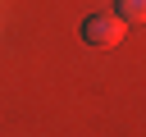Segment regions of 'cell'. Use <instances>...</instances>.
Returning <instances> with one entry per match:
<instances>
[{
	"label": "cell",
	"instance_id": "6da1fadb",
	"mask_svg": "<svg viewBox=\"0 0 146 137\" xmlns=\"http://www.w3.org/2000/svg\"><path fill=\"white\" fill-rule=\"evenodd\" d=\"M123 37H128V23H123L114 9H110V14H87V18H82V41H87V46H100V50H105V46H119Z\"/></svg>",
	"mask_w": 146,
	"mask_h": 137
},
{
	"label": "cell",
	"instance_id": "7a4b0ae2",
	"mask_svg": "<svg viewBox=\"0 0 146 137\" xmlns=\"http://www.w3.org/2000/svg\"><path fill=\"white\" fill-rule=\"evenodd\" d=\"M114 14L123 23H146V0H114Z\"/></svg>",
	"mask_w": 146,
	"mask_h": 137
}]
</instances>
